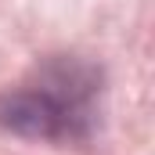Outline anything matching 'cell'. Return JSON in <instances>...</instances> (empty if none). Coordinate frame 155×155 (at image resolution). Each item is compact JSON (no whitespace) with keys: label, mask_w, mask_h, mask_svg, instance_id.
<instances>
[{"label":"cell","mask_w":155,"mask_h":155,"mask_svg":"<svg viewBox=\"0 0 155 155\" xmlns=\"http://www.w3.org/2000/svg\"><path fill=\"white\" fill-rule=\"evenodd\" d=\"M101 94L105 76L97 65L72 54L51 58L25 83L0 94V130L29 141L83 144L101 126Z\"/></svg>","instance_id":"cell-1"}]
</instances>
